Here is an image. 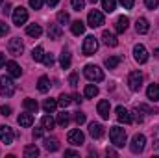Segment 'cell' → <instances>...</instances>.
I'll use <instances>...</instances> for the list:
<instances>
[{
    "label": "cell",
    "mask_w": 159,
    "mask_h": 158,
    "mask_svg": "<svg viewBox=\"0 0 159 158\" xmlns=\"http://www.w3.org/2000/svg\"><path fill=\"white\" fill-rule=\"evenodd\" d=\"M109 140H111V143L115 147H124V143H126V130L122 126H111Z\"/></svg>",
    "instance_id": "obj_1"
},
{
    "label": "cell",
    "mask_w": 159,
    "mask_h": 158,
    "mask_svg": "<svg viewBox=\"0 0 159 158\" xmlns=\"http://www.w3.org/2000/svg\"><path fill=\"white\" fill-rule=\"evenodd\" d=\"M83 75H85V78L91 80V82H102V80H104V71H102L98 65H93V63L85 65Z\"/></svg>",
    "instance_id": "obj_2"
},
{
    "label": "cell",
    "mask_w": 159,
    "mask_h": 158,
    "mask_svg": "<svg viewBox=\"0 0 159 158\" xmlns=\"http://www.w3.org/2000/svg\"><path fill=\"white\" fill-rule=\"evenodd\" d=\"M15 93V84L9 77H0V95L2 97H11Z\"/></svg>",
    "instance_id": "obj_3"
},
{
    "label": "cell",
    "mask_w": 159,
    "mask_h": 158,
    "mask_svg": "<svg viewBox=\"0 0 159 158\" xmlns=\"http://www.w3.org/2000/svg\"><path fill=\"white\" fill-rule=\"evenodd\" d=\"M81 50H83L85 56H93V54L98 50V41H96V37H94V36H87V37L83 39Z\"/></svg>",
    "instance_id": "obj_4"
},
{
    "label": "cell",
    "mask_w": 159,
    "mask_h": 158,
    "mask_svg": "<svg viewBox=\"0 0 159 158\" xmlns=\"http://www.w3.org/2000/svg\"><path fill=\"white\" fill-rule=\"evenodd\" d=\"M144 145H146V138H144L143 134H135V136L131 138L129 149H131V153L139 155V153H143V151H144Z\"/></svg>",
    "instance_id": "obj_5"
},
{
    "label": "cell",
    "mask_w": 159,
    "mask_h": 158,
    "mask_svg": "<svg viewBox=\"0 0 159 158\" xmlns=\"http://www.w3.org/2000/svg\"><path fill=\"white\" fill-rule=\"evenodd\" d=\"M128 86L131 91H139L143 87V73L139 71H131L129 77H128Z\"/></svg>",
    "instance_id": "obj_6"
},
{
    "label": "cell",
    "mask_w": 159,
    "mask_h": 158,
    "mask_svg": "<svg viewBox=\"0 0 159 158\" xmlns=\"http://www.w3.org/2000/svg\"><path fill=\"white\" fill-rule=\"evenodd\" d=\"M87 24H89L91 28H98V26H102V24H104V15H102L98 9L89 11V15H87Z\"/></svg>",
    "instance_id": "obj_7"
},
{
    "label": "cell",
    "mask_w": 159,
    "mask_h": 158,
    "mask_svg": "<svg viewBox=\"0 0 159 158\" xmlns=\"http://www.w3.org/2000/svg\"><path fill=\"white\" fill-rule=\"evenodd\" d=\"M133 58L137 63H146L148 62V50L144 45H135L133 47Z\"/></svg>",
    "instance_id": "obj_8"
},
{
    "label": "cell",
    "mask_w": 159,
    "mask_h": 158,
    "mask_svg": "<svg viewBox=\"0 0 159 158\" xmlns=\"http://www.w3.org/2000/svg\"><path fill=\"white\" fill-rule=\"evenodd\" d=\"M7 50H9L11 56H20L22 50H24V45H22V41L19 39V37H13L7 43Z\"/></svg>",
    "instance_id": "obj_9"
},
{
    "label": "cell",
    "mask_w": 159,
    "mask_h": 158,
    "mask_svg": "<svg viewBox=\"0 0 159 158\" xmlns=\"http://www.w3.org/2000/svg\"><path fill=\"white\" fill-rule=\"evenodd\" d=\"M26 21H28V11H26L22 6L15 7V11H13V24L20 26V24H24Z\"/></svg>",
    "instance_id": "obj_10"
},
{
    "label": "cell",
    "mask_w": 159,
    "mask_h": 158,
    "mask_svg": "<svg viewBox=\"0 0 159 158\" xmlns=\"http://www.w3.org/2000/svg\"><path fill=\"white\" fill-rule=\"evenodd\" d=\"M13 138H15V134H13L11 126H7V125H2V126H0V140H2V143H6V145H11V143H13Z\"/></svg>",
    "instance_id": "obj_11"
},
{
    "label": "cell",
    "mask_w": 159,
    "mask_h": 158,
    "mask_svg": "<svg viewBox=\"0 0 159 158\" xmlns=\"http://www.w3.org/2000/svg\"><path fill=\"white\" fill-rule=\"evenodd\" d=\"M67 138H69V143H72V145H81V143L85 141V136H83V132H81L80 128L70 130Z\"/></svg>",
    "instance_id": "obj_12"
},
{
    "label": "cell",
    "mask_w": 159,
    "mask_h": 158,
    "mask_svg": "<svg viewBox=\"0 0 159 158\" xmlns=\"http://www.w3.org/2000/svg\"><path fill=\"white\" fill-rule=\"evenodd\" d=\"M115 114H117V119H119L120 123H126V125L133 123V117H131V114H129V112H128L124 106H117Z\"/></svg>",
    "instance_id": "obj_13"
},
{
    "label": "cell",
    "mask_w": 159,
    "mask_h": 158,
    "mask_svg": "<svg viewBox=\"0 0 159 158\" xmlns=\"http://www.w3.org/2000/svg\"><path fill=\"white\" fill-rule=\"evenodd\" d=\"M6 69H7V75L13 77V78H19L22 75V69L17 62H6Z\"/></svg>",
    "instance_id": "obj_14"
},
{
    "label": "cell",
    "mask_w": 159,
    "mask_h": 158,
    "mask_svg": "<svg viewBox=\"0 0 159 158\" xmlns=\"http://www.w3.org/2000/svg\"><path fill=\"white\" fill-rule=\"evenodd\" d=\"M89 134L94 138V140H100L104 136V126L100 123H91L89 125Z\"/></svg>",
    "instance_id": "obj_15"
},
{
    "label": "cell",
    "mask_w": 159,
    "mask_h": 158,
    "mask_svg": "<svg viewBox=\"0 0 159 158\" xmlns=\"http://www.w3.org/2000/svg\"><path fill=\"white\" fill-rule=\"evenodd\" d=\"M96 108H98V114H100V117H102V119H109V110H111V104H109V101H100Z\"/></svg>",
    "instance_id": "obj_16"
},
{
    "label": "cell",
    "mask_w": 159,
    "mask_h": 158,
    "mask_svg": "<svg viewBox=\"0 0 159 158\" xmlns=\"http://www.w3.org/2000/svg\"><path fill=\"white\" fill-rule=\"evenodd\" d=\"M61 36H63V30H61V26L59 24H50L48 26V37L50 39H61Z\"/></svg>",
    "instance_id": "obj_17"
},
{
    "label": "cell",
    "mask_w": 159,
    "mask_h": 158,
    "mask_svg": "<svg viewBox=\"0 0 159 158\" xmlns=\"http://www.w3.org/2000/svg\"><path fill=\"white\" fill-rule=\"evenodd\" d=\"M17 121H19V125H20V126L28 128V126H32V125H34V116H32V112H26V114H20Z\"/></svg>",
    "instance_id": "obj_18"
},
{
    "label": "cell",
    "mask_w": 159,
    "mask_h": 158,
    "mask_svg": "<svg viewBox=\"0 0 159 158\" xmlns=\"http://www.w3.org/2000/svg\"><path fill=\"white\" fill-rule=\"evenodd\" d=\"M146 97H148L152 102L159 101V84H150V86H148V89H146Z\"/></svg>",
    "instance_id": "obj_19"
},
{
    "label": "cell",
    "mask_w": 159,
    "mask_h": 158,
    "mask_svg": "<svg viewBox=\"0 0 159 158\" xmlns=\"http://www.w3.org/2000/svg\"><path fill=\"white\" fill-rule=\"evenodd\" d=\"M128 24H129V19H128L126 15H120L119 19H117V22H115V30H117L119 34H122V32H126Z\"/></svg>",
    "instance_id": "obj_20"
},
{
    "label": "cell",
    "mask_w": 159,
    "mask_h": 158,
    "mask_svg": "<svg viewBox=\"0 0 159 158\" xmlns=\"http://www.w3.org/2000/svg\"><path fill=\"white\" fill-rule=\"evenodd\" d=\"M102 39H104V45H107V47H117V45H119L117 37H115L111 32H107V30L102 32Z\"/></svg>",
    "instance_id": "obj_21"
},
{
    "label": "cell",
    "mask_w": 159,
    "mask_h": 158,
    "mask_svg": "<svg viewBox=\"0 0 159 158\" xmlns=\"http://www.w3.org/2000/svg\"><path fill=\"white\" fill-rule=\"evenodd\" d=\"M135 30H137V34H146L148 30H150V24H148V21L146 19H137V22H135Z\"/></svg>",
    "instance_id": "obj_22"
},
{
    "label": "cell",
    "mask_w": 159,
    "mask_h": 158,
    "mask_svg": "<svg viewBox=\"0 0 159 158\" xmlns=\"http://www.w3.org/2000/svg\"><path fill=\"white\" fill-rule=\"evenodd\" d=\"M70 62H72V60H70V52H69L67 48H63V50H61V56H59L61 67H63V69H69V67H70Z\"/></svg>",
    "instance_id": "obj_23"
},
{
    "label": "cell",
    "mask_w": 159,
    "mask_h": 158,
    "mask_svg": "<svg viewBox=\"0 0 159 158\" xmlns=\"http://www.w3.org/2000/svg\"><path fill=\"white\" fill-rule=\"evenodd\" d=\"M44 149L50 151V153H54V151L59 149V141H57L56 138H46V140H44Z\"/></svg>",
    "instance_id": "obj_24"
},
{
    "label": "cell",
    "mask_w": 159,
    "mask_h": 158,
    "mask_svg": "<svg viewBox=\"0 0 159 158\" xmlns=\"http://www.w3.org/2000/svg\"><path fill=\"white\" fill-rule=\"evenodd\" d=\"M56 108H57V101H56V99H46V101L43 102V110H44L46 114H52Z\"/></svg>",
    "instance_id": "obj_25"
},
{
    "label": "cell",
    "mask_w": 159,
    "mask_h": 158,
    "mask_svg": "<svg viewBox=\"0 0 159 158\" xmlns=\"http://www.w3.org/2000/svg\"><path fill=\"white\" fill-rule=\"evenodd\" d=\"M26 34H28L30 37H39L41 34H43V28H41L39 24H30V26L26 28Z\"/></svg>",
    "instance_id": "obj_26"
},
{
    "label": "cell",
    "mask_w": 159,
    "mask_h": 158,
    "mask_svg": "<svg viewBox=\"0 0 159 158\" xmlns=\"http://www.w3.org/2000/svg\"><path fill=\"white\" fill-rule=\"evenodd\" d=\"M22 104H24L26 112H32V114H35V112L39 110V104H37V101H34V99H26Z\"/></svg>",
    "instance_id": "obj_27"
},
{
    "label": "cell",
    "mask_w": 159,
    "mask_h": 158,
    "mask_svg": "<svg viewBox=\"0 0 159 158\" xmlns=\"http://www.w3.org/2000/svg\"><path fill=\"white\" fill-rule=\"evenodd\" d=\"M70 30H72L74 36H81V34L85 32V24H83L81 21H74V22L70 24Z\"/></svg>",
    "instance_id": "obj_28"
},
{
    "label": "cell",
    "mask_w": 159,
    "mask_h": 158,
    "mask_svg": "<svg viewBox=\"0 0 159 158\" xmlns=\"http://www.w3.org/2000/svg\"><path fill=\"white\" fill-rule=\"evenodd\" d=\"M37 89H39L41 93H46L50 89V80H48V77H41L39 82H37Z\"/></svg>",
    "instance_id": "obj_29"
},
{
    "label": "cell",
    "mask_w": 159,
    "mask_h": 158,
    "mask_svg": "<svg viewBox=\"0 0 159 158\" xmlns=\"http://www.w3.org/2000/svg\"><path fill=\"white\" fill-rule=\"evenodd\" d=\"M83 93H85V97H87V99H94V97L98 95V87H96L94 84H87Z\"/></svg>",
    "instance_id": "obj_30"
},
{
    "label": "cell",
    "mask_w": 159,
    "mask_h": 158,
    "mask_svg": "<svg viewBox=\"0 0 159 158\" xmlns=\"http://www.w3.org/2000/svg\"><path fill=\"white\" fill-rule=\"evenodd\" d=\"M117 7V0H102V9L106 13H113Z\"/></svg>",
    "instance_id": "obj_31"
},
{
    "label": "cell",
    "mask_w": 159,
    "mask_h": 158,
    "mask_svg": "<svg viewBox=\"0 0 159 158\" xmlns=\"http://www.w3.org/2000/svg\"><path fill=\"white\" fill-rule=\"evenodd\" d=\"M41 125H43V128H44V130H52V128H54V125H56V121L52 119V116H44V117L41 119Z\"/></svg>",
    "instance_id": "obj_32"
},
{
    "label": "cell",
    "mask_w": 159,
    "mask_h": 158,
    "mask_svg": "<svg viewBox=\"0 0 159 158\" xmlns=\"http://www.w3.org/2000/svg\"><path fill=\"white\" fill-rule=\"evenodd\" d=\"M120 62H122V58H120V56H111V58H107V60H106V67H107V69H115Z\"/></svg>",
    "instance_id": "obj_33"
},
{
    "label": "cell",
    "mask_w": 159,
    "mask_h": 158,
    "mask_svg": "<svg viewBox=\"0 0 159 158\" xmlns=\"http://www.w3.org/2000/svg\"><path fill=\"white\" fill-rule=\"evenodd\" d=\"M24 156H26V158H35V156H39V149H37L35 145H28V147L24 149Z\"/></svg>",
    "instance_id": "obj_34"
},
{
    "label": "cell",
    "mask_w": 159,
    "mask_h": 158,
    "mask_svg": "<svg viewBox=\"0 0 159 158\" xmlns=\"http://www.w3.org/2000/svg\"><path fill=\"white\" fill-rule=\"evenodd\" d=\"M32 58H34L35 62H43V58H44V50H43V47H35V48L32 50Z\"/></svg>",
    "instance_id": "obj_35"
},
{
    "label": "cell",
    "mask_w": 159,
    "mask_h": 158,
    "mask_svg": "<svg viewBox=\"0 0 159 158\" xmlns=\"http://www.w3.org/2000/svg\"><path fill=\"white\" fill-rule=\"evenodd\" d=\"M69 121H70V117H69V114H67V112H61V114L57 116V125H59V126H67V125H69Z\"/></svg>",
    "instance_id": "obj_36"
},
{
    "label": "cell",
    "mask_w": 159,
    "mask_h": 158,
    "mask_svg": "<svg viewBox=\"0 0 159 158\" xmlns=\"http://www.w3.org/2000/svg\"><path fill=\"white\" fill-rule=\"evenodd\" d=\"M69 104H70V97H69V95H59V99H57V106H61V108L65 110Z\"/></svg>",
    "instance_id": "obj_37"
},
{
    "label": "cell",
    "mask_w": 159,
    "mask_h": 158,
    "mask_svg": "<svg viewBox=\"0 0 159 158\" xmlns=\"http://www.w3.org/2000/svg\"><path fill=\"white\" fill-rule=\"evenodd\" d=\"M70 19H69V13L67 11H59L57 13V24H67Z\"/></svg>",
    "instance_id": "obj_38"
},
{
    "label": "cell",
    "mask_w": 159,
    "mask_h": 158,
    "mask_svg": "<svg viewBox=\"0 0 159 158\" xmlns=\"http://www.w3.org/2000/svg\"><path fill=\"white\" fill-rule=\"evenodd\" d=\"M43 62H44V65H46V67H52V65H54V62H56V58H54V54H44Z\"/></svg>",
    "instance_id": "obj_39"
},
{
    "label": "cell",
    "mask_w": 159,
    "mask_h": 158,
    "mask_svg": "<svg viewBox=\"0 0 159 158\" xmlns=\"http://www.w3.org/2000/svg\"><path fill=\"white\" fill-rule=\"evenodd\" d=\"M70 2H72V9L76 11H81L85 7V0H70Z\"/></svg>",
    "instance_id": "obj_40"
},
{
    "label": "cell",
    "mask_w": 159,
    "mask_h": 158,
    "mask_svg": "<svg viewBox=\"0 0 159 158\" xmlns=\"http://www.w3.org/2000/svg\"><path fill=\"white\" fill-rule=\"evenodd\" d=\"M74 121H76L78 125H83V123L87 121V117H85L83 112H74Z\"/></svg>",
    "instance_id": "obj_41"
},
{
    "label": "cell",
    "mask_w": 159,
    "mask_h": 158,
    "mask_svg": "<svg viewBox=\"0 0 159 158\" xmlns=\"http://www.w3.org/2000/svg\"><path fill=\"white\" fill-rule=\"evenodd\" d=\"M144 4H146L148 9H156L159 6V0H144Z\"/></svg>",
    "instance_id": "obj_42"
},
{
    "label": "cell",
    "mask_w": 159,
    "mask_h": 158,
    "mask_svg": "<svg viewBox=\"0 0 159 158\" xmlns=\"http://www.w3.org/2000/svg\"><path fill=\"white\" fill-rule=\"evenodd\" d=\"M43 2H44V0H30V6H32L34 9H41V7H43Z\"/></svg>",
    "instance_id": "obj_43"
},
{
    "label": "cell",
    "mask_w": 159,
    "mask_h": 158,
    "mask_svg": "<svg viewBox=\"0 0 159 158\" xmlns=\"http://www.w3.org/2000/svg\"><path fill=\"white\" fill-rule=\"evenodd\" d=\"M7 32H9V26H7L6 22H0V37H4Z\"/></svg>",
    "instance_id": "obj_44"
},
{
    "label": "cell",
    "mask_w": 159,
    "mask_h": 158,
    "mask_svg": "<svg viewBox=\"0 0 159 158\" xmlns=\"http://www.w3.org/2000/svg\"><path fill=\"white\" fill-rule=\"evenodd\" d=\"M120 4L124 6V9H131L133 4H135V0H120Z\"/></svg>",
    "instance_id": "obj_45"
},
{
    "label": "cell",
    "mask_w": 159,
    "mask_h": 158,
    "mask_svg": "<svg viewBox=\"0 0 159 158\" xmlns=\"http://www.w3.org/2000/svg\"><path fill=\"white\" fill-rule=\"evenodd\" d=\"M69 84H70L72 87H76V84H78V75H76V73H72V75L69 77Z\"/></svg>",
    "instance_id": "obj_46"
},
{
    "label": "cell",
    "mask_w": 159,
    "mask_h": 158,
    "mask_svg": "<svg viewBox=\"0 0 159 158\" xmlns=\"http://www.w3.org/2000/svg\"><path fill=\"white\" fill-rule=\"evenodd\" d=\"M0 114H2V116H9V114H11V108L4 104V106H0Z\"/></svg>",
    "instance_id": "obj_47"
},
{
    "label": "cell",
    "mask_w": 159,
    "mask_h": 158,
    "mask_svg": "<svg viewBox=\"0 0 159 158\" xmlns=\"http://www.w3.org/2000/svg\"><path fill=\"white\" fill-rule=\"evenodd\" d=\"M9 11H11V4H6L4 9H2V13H4V15H9Z\"/></svg>",
    "instance_id": "obj_48"
},
{
    "label": "cell",
    "mask_w": 159,
    "mask_h": 158,
    "mask_svg": "<svg viewBox=\"0 0 159 158\" xmlns=\"http://www.w3.org/2000/svg\"><path fill=\"white\" fill-rule=\"evenodd\" d=\"M43 130H44V128H37V130H34V138H41V136H43Z\"/></svg>",
    "instance_id": "obj_49"
},
{
    "label": "cell",
    "mask_w": 159,
    "mask_h": 158,
    "mask_svg": "<svg viewBox=\"0 0 159 158\" xmlns=\"http://www.w3.org/2000/svg\"><path fill=\"white\" fill-rule=\"evenodd\" d=\"M106 153H107L109 156H117V151H115V149H111V147H107V149H106Z\"/></svg>",
    "instance_id": "obj_50"
},
{
    "label": "cell",
    "mask_w": 159,
    "mask_h": 158,
    "mask_svg": "<svg viewBox=\"0 0 159 158\" xmlns=\"http://www.w3.org/2000/svg\"><path fill=\"white\" fill-rule=\"evenodd\" d=\"M4 65H6V54L0 52V67H4Z\"/></svg>",
    "instance_id": "obj_51"
},
{
    "label": "cell",
    "mask_w": 159,
    "mask_h": 158,
    "mask_svg": "<svg viewBox=\"0 0 159 158\" xmlns=\"http://www.w3.org/2000/svg\"><path fill=\"white\" fill-rule=\"evenodd\" d=\"M46 4H48L50 7H56V6L59 4V0H46Z\"/></svg>",
    "instance_id": "obj_52"
},
{
    "label": "cell",
    "mask_w": 159,
    "mask_h": 158,
    "mask_svg": "<svg viewBox=\"0 0 159 158\" xmlns=\"http://www.w3.org/2000/svg\"><path fill=\"white\" fill-rule=\"evenodd\" d=\"M65 156H80L76 151H65Z\"/></svg>",
    "instance_id": "obj_53"
},
{
    "label": "cell",
    "mask_w": 159,
    "mask_h": 158,
    "mask_svg": "<svg viewBox=\"0 0 159 158\" xmlns=\"http://www.w3.org/2000/svg\"><path fill=\"white\" fill-rule=\"evenodd\" d=\"M72 99H74V102H78V104H80V102H81V97H80V95H74Z\"/></svg>",
    "instance_id": "obj_54"
},
{
    "label": "cell",
    "mask_w": 159,
    "mask_h": 158,
    "mask_svg": "<svg viewBox=\"0 0 159 158\" xmlns=\"http://www.w3.org/2000/svg\"><path fill=\"white\" fill-rule=\"evenodd\" d=\"M89 2H93V4H94V2H98V0H89Z\"/></svg>",
    "instance_id": "obj_55"
},
{
    "label": "cell",
    "mask_w": 159,
    "mask_h": 158,
    "mask_svg": "<svg viewBox=\"0 0 159 158\" xmlns=\"http://www.w3.org/2000/svg\"><path fill=\"white\" fill-rule=\"evenodd\" d=\"M0 6H2V0H0Z\"/></svg>",
    "instance_id": "obj_56"
}]
</instances>
